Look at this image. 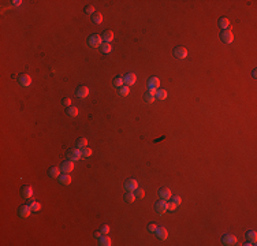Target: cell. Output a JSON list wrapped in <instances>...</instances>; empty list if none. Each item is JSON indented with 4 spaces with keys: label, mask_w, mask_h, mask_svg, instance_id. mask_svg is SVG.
Instances as JSON below:
<instances>
[{
    "label": "cell",
    "mask_w": 257,
    "mask_h": 246,
    "mask_svg": "<svg viewBox=\"0 0 257 246\" xmlns=\"http://www.w3.org/2000/svg\"><path fill=\"white\" fill-rule=\"evenodd\" d=\"M101 235H103V234H101V231H96L94 232V238H97V239L101 237Z\"/></svg>",
    "instance_id": "obj_41"
},
{
    "label": "cell",
    "mask_w": 257,
    "mask_h": 246,
    "mask_svg": "<svg viewBox=\"0 0 257 246\" xmlns=\"http://www.w3.org/2000/svg\"><path fill=\"white\" fill-rule=\"evenodd\" d=\"M155 234H156V237L159 238V239H161V241H164V239H167V237H168V231H167V228L166 227H157L156 228V231H155Z\"/></svg>",
    "instance_id": "obj_10"
},
{
    "label": "cell",
    "mask_w": 257,
    "mask_h": 246,
    "mask_svg": "<svg viewBox=\"0 0 257 246\" xmlns=\"http://www.w3.org/2000/svg\"><path fill=\"white\" fill-rule=\"evenodd\" d=\"M114 32L112 30H104L103 34H101V40H103V43H111L112 40H114Z\"/></svg>",
    "instance_id": "obj_15"
},
{
    "label": "cell",
    "mask_w": 257,
    "mask_h": 246,
    "mask_svg": "<svg viewBox=\"0 0 257 246\" xmlns=\"http://www.w3.org/2000/svg\"><path fill=\"white\" fill-rule=\"evenodd\" d=\"M135 81H137V77H135V74H133V73H127L125 77H123V84L127 85V86L134 85Z\"/></svg>",
    "instance_id": "obj_9"
},
{
    "label": "cell",
    "mask_w": 257,
    "mask_h": 246,
    "mask_svg": "<svg viewBox=\"0 0 257 246\" xmlns=\"http://www.w3.org/2000/svg\"><path fill=\"white\" fill-rule=\"evenodd\" d=\"M220 40L223 41L224 44H231L232 41H234V34H232V32H231L230 29L221 30V33H220Z\"/></svg>",
    "instance_id": "obj_3"
},
{
    "label": "cell",
    "mask_w": 257,
    "mask_h": 246,
    "mask_svg": "<svg viewBox=\"0 0 257 246\" xmlns=\"http://www.w3.org/2000/svg\"><path fill=\"white\" fill-rule=\"evenodd\" d=\"M18 84L23 87H27V86H30V84H32V78H30V75H27V74H19Z\"/></svg>",
    "instance_id": "obj_6"
},
{
    "label": "cell",
    "mask_w": 257,
    "mask_h": 246,
    "mask_svg": "<svg viewBox=\"0 0 257 246\" xmlns=\"http://www.w3.org/2000/svg\"><path fill=\"white\" fill-rule=\"evenodd\" d=\"M100 231H101V234L107 235L109 232V227L107 226V224H103V226H101V228H100Z\"/></svg>",
    "instance_id": "obj_37"
},
{
    "label": "cell",
    "mask_w": 257,
    "mask_h": 246,
    "mask_svg": "<svg viewBox=\"0 0 257 246\" xmlns=\"http://www.w3.org/2000/svg\"><path fill=\"white\" fill-rule=\"evenodd\" d=\"M128 93H130V86L125 85V86H120V87H119V94L122 96V97H126V96H128Z\"/></svg>",
    "instance_id": "obj_31"
},
{
    "label": "cell",
    "mask_w": 257,
    "mask_h": 246,
    "mask_svg": "<svg viewBox=\"0 0 257 246\" xmlns=\"http://www.w3.org/2000/svg\"><path fill=\"white\" fill-rule=\"evenodd\" d=\"M75 145H77L78 149H84V148H86V145H87V139L85 138V137H81V138L77 139Z\"/></svg>",
    "instance_id": "obj_23"
},
{
    "label": "cell",
    "mask_w": 257,
    "mask_h": 246,
    "mask_svg": "<svg viewBox=\"0 0 257 246\" xmlns=\"http://www.w3.org/2000/svg\"><path fill=\"white\" fill-rule=\"evenodd\" d=\"M103 44V40H101V36L98 34H92L87 37V45L90 48H100V45Z\"/></svg>",
    "instance_id": "obj_1"
},
{
    "label": "cell",
    "mask_w": 257,
    "mask_h": 246,
    "mask_svg": "<svg viewBox=\"0 0 257 246\" xmlns=\"http://www.w3.org/2000/svg\"><path fill=\"white\" fill-rule=\"evenodd\" d=\"M172 202L178 207V205H180V202H182V198H180L179 196H174V197H172Z\"/></svg>",
    "instance_id": "obj_38"
},
{
    "label": "cell",
    "mask_w": 257,
    "mask_h": 246,
    "mask_svg": "<svg viewBox=\"0 0 257 246\" xmlns=\"http://www.w3.org/2000/svg\"><path fill=\"white\" fill-rule=\"evenodd\" d=\"M67 115L68 116H71V118H75L77 115H78V108H77V107H73V105H70L67 108Z\"/></svg>",
    "instance_id": "obj_26"
},
{
    "label": "cell",
    "mask_w": 257,
    "mask_h": 246,
    "mask_svg": "<svg viewBox=\"0 0 257 246\" xmlns=\"http://www.w3.org/2000/svg\"><path fill=\"white\" fill-rule=\"evenodd\" d=\"M246 239H248L249 242H252V245H256V242H257V234H256V231L250 230V231L246 232Z\"/></svg>",
    "instance_id": "obj_18"
},
{
    "label": "cell",
    "mask_w": 257,
    "mask_h": 246,
    "mask_svg": "<svg viewBox=\"0 0 257 246\" xmlns=\"http://www.w3.org/2000/svg\"><path fill=\"white\" fill-rule=\"evenodd\" d=\"M85 12L92 14V15H93V14L96 12V11H94V7H93V5H90V4H89V5H86V7H85Z\"/></svg>",
    "instance_id": "obj_36"
},
{
    "label": "cell",
    "mask_w": 257,
    "mask_h": 246,
    "mask_svg": "<svg viewBox=\"0 0 257 246\" xmlns=\"http://www.w3.org/2000/svg\"><path fill=\"white\" fill-rule=\"evenodd\" d=\"M148 86H149V89H159V86H160V79L157 78V77H150L149 79H148Z\"/></svg>",
    "instance_id": "obj_14"
},
{
    "label": "cell",
    "mask_w": 257,
    "mask_h": 246,
    "mask_svg": "<svg viewBox=\"0 0 257 246\" xmlns=\"http://www.w3.org/2000/svg\"><path fill=\"white\" fill-rule=\"evenodd\" d=\"M123 200H125L126 202H128V204H131V202H134V200H135V196H134L133 191H127V193L125 194V197H123Z\"/></svg>",
    "instance_id": "obj_27"
},
{
    "label": "cell",
    "mask_w": 257,
    "mask_h": 246,
    "mask_svg": "<svg viewBox=\"0 0 257 246\" xmlns=\"http://www.w3.org/2000/svg\"><path fill=\"white\" fill-rule=\"evenodd\" d=\"M252 77H253V78L256 79V77H257V71H256V70H253V73H252Z\"/></svg>",
    "instance_id": "obj_43"
},
{
    "label": "cell",
    "mask_w": 257,
    "mask_h": 246,
    "mask_svg": "<svg viewBox=\"0 0 257 246\" xmlns=\"http://www.w3.org/2000/svg\"><path fill=\"white\" fill-rule=\"evenodd\" d=\"M21 3H22L21 0H14V2H12V4H14V5H21Z\"/></svg>",
    "instance_id": "obj_42"
},
{
    "label": "cell",
    "mask_w": 257,
    "mask_h": 246,
    "mask_svg": "<svg viewBox=\"0 0 257 246\" xmlns=\"http://www.w3.org/2000/svg\"><path fill=\"white\" fill-rule=\"evenodd\" d=\"M219 26H220L223 30H227V29H228V27H230V21H228V18L223 16V18L219 19Z\"/></svg>",
    "instance_id": "obj_22"
},
{
    "label": "cell",
    "mask_w": 257,
    "mask_h": 246,
    "mask_svg": "<svg viewBox=\"0 0 257 246\" xmlns=\"http://www.w3.org/2000/svg\"><path fill=\"white\" fill-rule=\"evenodd\" d=\"M155 98H157V100H166L167 98V92L164 89L161 90H156L155 93Z\"/></svg>",
    "instance_id": "obj_25"
},
{
    "label": "cell",
    "mask_w": 257,
    "mask_h": 246,
    "mask_svg": "<svg viewBox=\"0 0 257 246\" xmlns=\"http://www.w3.org/2000/svg\"><path fill=\"white\" fill-rule=\"evenodd\" d=\"M159 197H160V200H163V201H167V200L171 198V191H170V189L167 187H163L159 190Z\"/></svg>",
    "instance_id": "obj_16"
},
{
    "label": "cell",
    "mask_w": 257,
    "mask_h": 246,
    "mask_svg": "<svg viewBox=\"0 0 257 246\" xmlns=\"http://www.w3.org/2000/svg\"><path fill=\"white\" fill-rule=\"evenodd\" d=\"M60 185H70L71 183V176L68 174H62L59 178H57Z\"/></svg>",
    "instance_id": "obj_19"
},
{
    "label": "cell",
    "mask_w": 257,
    "mask_h": 246,
    "mask_svg": "<svg viewBox=\"0 0 257 246\" xmlns=\"http://www.w3.org/2000/svg\"><path fill=\"white\" fill-rule=\"evenodd\" d=\"M30 205V209H32V212H40V209H41V204L40 202H37V201H33L32 204H29Z\"/></svg>",
    "instance_id": "obj_32"
},
{
    "label": "cell",
    "mask_w": 257,
    "mask_h": 246,
    "mask_svg": "<svg viewBox=\"0 0 257 246\" xmlns=\"http://www.w3.org/2000/svg\"><path fill=\"white\" fill-rule=\"evenodd\" d=\"M155 210L159 213V215H161V213L167 212V207H166V201H163V200H159L155 204Z\"/></svg>",
    "instance_id": "obj_13"
},
{
    "label": "cell",
    "mask_w": 257,
    "mask_h": 246,
    "mask_svg": "<svg viewBox=\"0 0 257 246\" xmlns=\"http://www.w3.org/2000/svg\"><path fill=\"white\" fill-rule=\"evenodd\" d=\"M48 175L51 178H59L60 176V168H57V167H51V168L48 169Z\"/></svg>",
    "instance_id": "obj_20"
},
{
    "label": "cell",
    "mask_w": 257,
    "mask_h": 246,
    "mask_svg": "<svg viewBox=\"0 0 257 246\" xmlns=\"http://www.w3.org/2000/svg\"><path fill=\"white\" fill-rule=\"evenodd\" d=\"M174 56L176 57V59H185L186 56H187V49L185 48V46H175L174 48Z\"/></svg>",
    "instance_id": "obj_5"
},
{
    "label": "cell",
    "mask_w": 257,
    "mask_h": 246,
    "mask_svg": "<svg viewBox=\"0 0 257 246\" xmlns=\"http://www.w3.org/2000/svg\"><path fill=\"white\" fill-rule=\"evenodd\" d=\"M21 196L23 198H32L33 197V189L30 186H23L21 190Z\"/></svg>",
    "instance_id": "obj_17"
},
{
    "label": "cell",
    "mask_w": 257,
    "mask_h": 246,
    "mask_svg": "<svg viewBox=\"0 0 257 246\" xmlns=\"http://www.w3.org/2000/svg\"><path fill=\"white\" fill-rule=\"evenodd\" d=\"M92 21L94 22L96 25H100L101 22H103V15H101L100 12H94V14L92 15Z\"/></svg>",
    "instance_id": "obj_30"
},
{
    "label": "cell",
    "mask_w": 257,
    "mask_h": 246,
    "mask_svg": "<svg viewBox=\"0 0 257 246\" xmlns=\"http://www.w3.org/2000/svg\"><path fill=\"white\" fill-rule=\"evenodd\" d=\"M221 242L223 245L226 246H232V245H237V237L232 234H224L221 237Z\"/></svg>",
    "instance_id": "obj_4"
},
{
    "label": "cell",
    "mask_w": 257,
    "mask_h": 246,
    "mask_svg": "<svg viewBox=\"0 0 257 246\" xmlns=\"http://www.w3.org/2000/svg\"><path fill=\"white\" fill-rule=\"evenodd\" d=\"M137 187H138V182L135 179H127L125 182V189L127 191H134Z\"/></svg>",
    "instance_id": "obj_12"
},
{
    "label": "cell",
    "mask_w": 257,
    "mask_h": 246,
    "mask_svg": "<svg viewBox=\"0 0 257 246\" xmlns=\"http://www.w3.org/2000/svg\"><path fill=\"white\" fill-rule=\"evenodd\" d=\"M30 212H32V209H30V205H21V207H19V209H18V215H19V217H22V219L29 217Z\"/></svg>",
    "instance_id": "obj_8"
},
{
    "label": "cell",
    "mask_w": 257,
    "mask_h": 246,
    "mask_svg": "<svg viewBox=\"0 0 257 246\" xmlns=\"http://www.w3.org/2000/svg\"><path fill=\"white\" fill-rule=\"evenodd\" d=\"M66 156H67V159L70 161H77V160H79V159H82L81 149H78V148H71V149H68Z\"/></svg>",
    "instance_id": "obj_2"
},
{
    "label": "cell",
    "mask_w": 257,
    "mask_h": 246,
    "mask_svg": "<svg viewBox=\"0 0 257 246\" xmlns=\"http://www.w3.org/2000/svg\"><path fill=\"white\" fill-rule=\"evenodd\" d=\"M144 100L146 101V103H153V101H155V93L148 90V92L144 94Z\"/></svg>",
    "instance_id": "obj_29"
},
{
    "label": "cell",
    "mask_w": 257,
    "mask_h": 246,
    "mask_svg": "<svg viewBox=\"0 0 257 246\" xmlns=\"http://www.w3.org/2000/svg\"><path fill=\"white\" fill-rule=\"evenodd\" d=\"M62 104H63V105H66V107H70L71 105V98L70 97H64L62 100Z\"/></svg>",
    "instance_id": "obj_39"
},
{
    "label": "cell",
    "mask_w": 257,
    "mask_h": 246,
    "mask_svg": "<svg viewBox=\"0 0 257 246\" xmlns=\"http://www.w3.org/2000/svg\"><path fill=\"white\" fill-rule=\"evenodd\" d=\"M134 196H135V198L142 200V198L145 197V191L142 190V189H138V187H137L135 190H134Z\"/></svg>",
    "instance_id": "obj_33"
},
{
    "label": "cell",
    "mask_w": 257,
    "mask_h": 246,
    "mask_svg": "<svg viewBox=\"0 0 257 246\" xmlns=\"http://www.w3.org/2000/svg\"><path fill=\"white\" fill-rule=\"evenodd\" d=\"M75 94H77V97H79V98H85L87 94H89V87H87V86H84V85H81V86L77 87Z\"/></svg>",
    "instance_id": "obj_11"
},
{
    "label": "cell",
    "mask_w": 257,
    "mask_h": 246,
    "mask_svg": "<svg viewBox=\"0 0 257 246\" xmlns=\"http://www.w3.org/2000/svg\"><path fill=\"white\" fill-rule=\"evenodd\" d=\"M90 156H92V149L90 148H84V149H81V157L82 159H89Z\"/></svg>",
    "instance_id": "obj_28"
},
{
    "label": "cell",
    "mask_w": 257,
    "mask_h": 246,
    "mask_svg": "<svg viewBox=\"0 0 257 246\" xmlns=\"http://www.w3.org/2000/svg\"><path fill=\"white\" fill-rule=\"evenodd\" d=\"M98 245L100 246H109L111 245V239H109L107 235H101L100 238H98Z\"/></svg>",
    "instance_id": "obj_21"
},
{
    "label": "cell",
    "mask_w": 257,
    "mask_h": 246,
    "mask_svg": "<svg viewBox=\"0 0 257 246\" xmlns=\"http://www.w3.org/2000/svg\"><path fill=\"white\" fill-rule=\"evenodd\" d=\"M73 169H74V163L70 160L63 161V163L60 164V171H62L63 174H70Z\"/></svg>",
    "instance_id": "obj_7"
},
{
    "label": "cell",
    "mask_w": 257,
    "mask_h": 246,
    "mask_svg": "<svg viewBox=\"0 0 257 246\" xmlns=\"http://www.w3.org/2000/svg\"><path fill=\"white\" fill-rule=\"evenodd\" d=\"M166 207H167V210H170V212H174L175 208H176V205H175L172 201H166Z\"/></svg>",
    "instance_id": "obj_35"
},
{
    "label": "cell",
    "mask_w": 257,
    "mask_h": 246,
    "mask_svg": "<svg viewBox=\"0 0 257 246\" xmlns=\"http://www.w3.org/2000/svg\"><path fill=\"white\" fill-rule=\"evenodd\" d=\"M100 51H101V53H109V52L112 51L111 44H109V43H103L100 45Z\"/></svg>",
    "instance_id": "obj_24"
},
{
    "label": "cell",
    "mask_w": 257,
    "mask_h": 246,
    "mask_svg": "<svg viewBox=\"0 0 257 246\" xmlns=\"http://www.w3.org/2000/svg\"><path fill=\"white\" fill-rule=\"evenodd\" d=\"M114 86L115 87L123 86V78H122V77H115V78H114Z\"/></svg>",
    "instance_id": "obj_34"
},
{
    "label": "cell",
    "mask_w": 257,
    "mask_h": 246,
    "mask_svg": "<svg viewBox=\"0 0 257 246\" xmlns=\"http://www.w3.org/2000/svg\"><path fill=\"white\" fill-rule=\"evenodd\" d=\"M156 228H157V226H155V224H149V226H148V231L149 232H155Z\"/></svg>",
    "instance_id": "obj_40"
}]
</instances>
